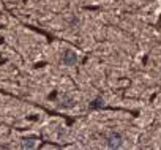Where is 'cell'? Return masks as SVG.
<instances>
[{
    "mask_svg": "<svg viewBox=\"0 0 161 150\" xmlns=\"http://www.w3.org/2000/svg\"><path fill=\"white\" fill-rule=\"evenodd\" d=\"M74 60H76V56H74L73 52H68V56H67L65 62H67V63H70V65H71V63H74Z\"/></svg>",
    "mask_w": 161,
    "mask_h": 150,
    "instance_id": "obj_2",
    "label": "cell"
},
{
    "mask_svg": "<svg viewBox=\"0 0 161 150\" xmlns=\"http://www.w3.org/2000/svg\"><path fill=\"white\" fill-rule=\"evenodd\" d=\"M120 144H122V141H120V136H111V139H109V147H120Z\"/></svg>",
    "mask_w": 161,
    "mask_h": 150,
    "instance_id": "obj_1",
    "label": "cell"
},
{
    "mask_svg": "<svg viewBox=\"0 0 161 150\" xmlns=\"http://www.w3.org/2000/svg\"><path fill=\"white\" fill-rule=\"evenodd\" d=\"M159 25H161V17H159Z\"/></svg>",
    "mask_w": 161,
    "mask_h": 150,
    "instance_id": "obj_3",
    "label": "cell"
}]
</instances>
